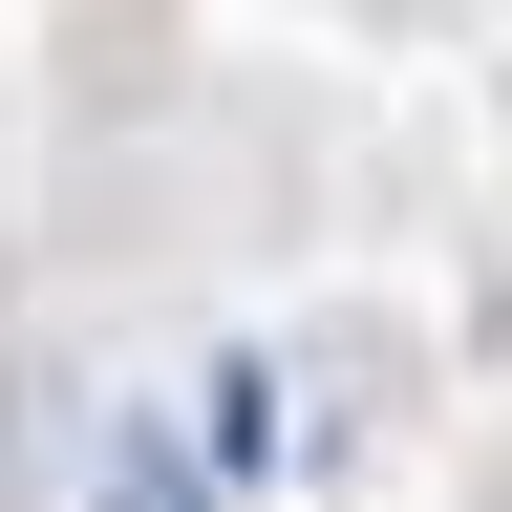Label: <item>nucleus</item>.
I'll return each mask as SVG.
<instances>
[{"label":"nucleus","mask_w":512,"mask_h":512,"mask_svg":"<svg viewBox=\"0 0 512 512\" xmlns=\"http://www.w3.org/2000/svg\"><path fill=\"white\" fill-rule=\"evenodd\" d=\"M192 448H214V470H278V363H214V384H192Z\"/></svg>","instance_id":"obj_1"},{"label":"nucleus","mask_w":512,"mask_h":512,"mask_svg":"<svg viewBox=\"0 0 512 512\" xmlns=\"http://www.w3.org/2000/svg\"><path fill=\"white\" fill-rule=\"evenodd\" d=\"M86 512H214V448H150V427H128V448H107V491H86Z\"/></svg>","instance_id":"obj_2"}]
</instances>
